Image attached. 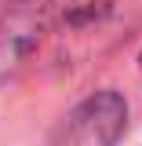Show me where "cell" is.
<instances>
[{"label": "cell", "instance_id": "1", "mask_svg": "<svg viewBox=\"0 0 142 146\" xmlns=\"http://www.w3.org/2000/svg\"><path fill=\"white\" fill-rule=\"evenodd\" d=\"M127 124V106L117 91H98L73 110L55 146H117Z\"/></svg>", "mask_w": 142, "mask_h": 146}, {"label": "cell", "instance_id": "2", "mask_svg": "<svg viewBox=\"0 0 142 146\" xmlns=\"http://www.w3.org/2000/svg\"><path fill=\"white\" fill-rule=\"evenodd\" d=\"M139 62H142V55H139Z\"/></svg>", "mask_w": 142, "mask_h": 146}]
</instances>
